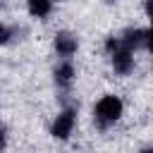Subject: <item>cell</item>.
Returning <instances> with one entry per match:
<instances>
[{"mask_svg": "<svg viewBox=\"0 0 153 153\" xmlns=\"http://www.w3.org/2000/svg\"><path fill=\"white\" fill-rule=\"evenodd\" d=\"M120 115H122V100H120V98H115V96H105V98L98 100V105H96V117H98L103 124L115 122Z\"/></svg>", "mask_w": 153, "mask_h": 153, "instance_id": "cell-1", "label": "cell"}, {"mask_svg": "<svg viewBox=\"0 0 153 153\" xmlns=\"http://www.w3.org/2000/svg\"><path fill=\"white\" fill-rule=\"evenodd\" d=\"M131 62H134L131 50H129V48H124L122 43H117V48L112 50V67H115V72L127 74V72L131 69Z\"/></svg>", "mask_w": 153, "mask_h": 153, "instance_id": "cell-2", "label": "cell"}, {"mask_svg": "<svg viewBox=\"0 0 153 153\" xmlns=\"http://www.w3.org/2000/svg\"><path fill=\"white\" fill-rule=\"evenodd\" d=\"M148 36H151L148 29H129L120 43H122L124 48H129V50H134V48H146V45H148Z\"/></svg>", "mask_w": 153, "mask_h": 153, "instance_id": "cell-3", "label": "cell"}, {"mask_svg": "<svg viewBox=\"0 0 153 153\" xmlns=\"http://www.w3.org/2000/svg\"><path fill=\"white\" fill-rule=\"evenodd\" d=\"M72 127H74V110H65L62 115H57V120L53 124V136L67 139L72 134Z\"/></svg>", "mask_w": 153, "mask_h": 153, "instance_id": "cell-4", "label": "cell"}, {"mask_svg": "<svg viewBox=\"0 0 153 153\" xmlns=\"http://www.w3.org/2000/svg\"><path fill=\"white\" fill-rule=\"evenodd\" d=\"M55 50L65 57H69L72 53H76V38L69 33H57L55 36Z\"/></svg>", "mask_w": 153, "mask_h": 153, "instance_id": "cell-5", "label": "cell"}, {"mask_svg": "<svg viewBox=\"0 0 153 153\" xmlns=\"http://www.w3.org/2000/svg\"><path fill=\"white\" fill-rule=\"evenodd\" d=\"M29 12L33 17H45L50 12V0H29Z\"/></svg>", "mask_w": 153, "mask_h": 153, "instance_id": "cell-6", "label": "cell"}, {"mask_svg": "<svg viewBox=\"0 0 153 153\" xmlns=\"http://www.w3.org/2000/svg\"><path fill=\"white\" fill-rule=\"evenodd\" d=\"M72 76H74L72 65H60V67L55 69V79H57V84H62V86H67V84L72 81Z\"/></svg>", "mask_w": 153, "mask_h": 153, "instance_id": "cell-7", "label": "cell"}, {"mask_svg": "<svg viewBox=\"0 0 153 153\" xmlns=\"http://www.w3.org/2000/svg\"><path fill=\"white\" fill-rule=\"evenodd\" d=\"M7 38H10V31H7L5 26H0V45H2V43H5Z\"/></svg>", "mask_w": 153, "mask_h": 153, "instance_id": "cell-8", "label": "cell"}, {"mask_svg": "<svg viewBox=\"0 0 153 153\" xmlns=\"http://www.w3.org/2000/svg\"><path fill=\"white\" fill-rule=\"evenodd\" d=\"M0 146H2V131H0Z\"/></svg>", "mask_w": 153, "mask_h": 153, "instance_id": "cell-9", "label": "cell"}]
</instances>
